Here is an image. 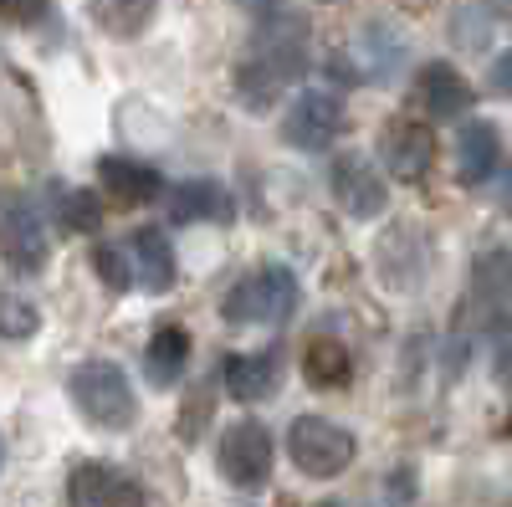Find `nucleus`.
Returning a JSON list of instances; mask_svg holds the SVG:
<instances>
[{"mask_svg":"<svg viewBox=\"0 0 512 507\" xmlns=\"http://www.w3.org/2000/svg\"><path fill=\"white\" fill-rule=\"evenodd\" d=\"M308 21L297 11H272L262 16V26L251 31V52L236 62L231 82H236V103L246 113H272V103L282 98L287 82H297L308 72Z\"/></svg>","mask_w":512,"mask_h":507,"instance_id":"f257e3e1","label":"nucleus"},{"mask_svg":"<svg viewBox=\"0 0 512 507\" xmlns=\"http://www.w3.org/2000/svg\"><path fill=\"white\" fill-rule=\"evenodd\" d=\"M67 395L82 410V420L98 431H134L139 426V395L128 374L113 359H88L67 374Z\"/></svg>","mask_w":512,"mask_h":507,"instance_id":"f03ea898","label":"nucleus"},{"mask_svg":"<svg viewBox=\"0 0 512 507\" xmlns=\"http://www.w3.org/2000/svg\"><path fill=\"white\" fill-rule=\"evenodd\" d=\"M292 313H297V277L282 262H267V267L236 277L226 287V298H221L226 323H267V328H277Z\"/></svg>","mask_w":512,"mask_h":507,"instance_id":"7ed1b4c3","label":"nucleus"},{"mask_svg":"<svg viewBox=\"0 0 512 507\" xmlns=\"http://www.w3.org/2000/svg\"><path fill=\"white\" fill-rule=\"evenodd\" d=\"M287 456L303 477H344L354 467V436L338 426V420H323V415H297L287 426Z\"/></svg>","mask_w":512,"mask_h":507,"instance_id":"20e7f679","label":"nucleus"},{"mask_svg":"<svg viewBox=\"0 0 512 507\" xmlns=\"http://www.w3.org/2000/svg\"><path fill=\"white\" fill-rule=\"evenodd\" d=\"M344 134V98L333 88H303L282 113V139L303 154H323Z\"/></svg>","mask_w":512,"mask_h":507,"instance_id":"39448f33","label":"nucleus"},{"mask_svg":"<svg viewBox=\"0 0 512 507\" xmlns=\"http://www.w3.org/2000/svg\"><path fill=\"white\" fill-rule=\"evenodd\" d=\"M328 190H333V200L344 205L354 221H374V216H384V210H390V185H384V175L374 169V159L359 154V149L333 154V164H328Z\"/></svg>","mask_w":512,"mask_h":507,"instance_id":"423d86ee","label":"nucleus"},{"mask_svg":"<svg viewBox=\"0 0 512 507\" xmlns=\"http://www.w3.org/2000/svg\"><path fill=\"white\" fill-rule=\"evenodd\" d=\"M216 467L241 492L267 487V477H272V436H267L262 420H236V426H226V436L216 446Z\"/></svg>","mask_w":512,"mask_h":507,"instance_id":"0eeeda50","label":"nucleus"},{"mask_svg":"<svg viewBox=\"0 0 512 507\" xmlns=\"http://www.w3.org/2000/svg\"><path fill=\"white\" fill-rule=\"evenodd\" d=\"M52 257V241H47V226H41V205L36 195L26 190H11L6 195V267L16 277H36Z\"/></svg>","mask_w":512,"mask_h":507,"instance_id":"6e6552de","label":"nucleus"},{"mask_svg":"<svg viewBox=\"0 0 512 507\" xmlns=\"http://www.w3.org/2000/svg\"><path fill=\"white\" fill-rule=\"evenodd\" d=\"M379 159L395 180L415 185V180L431 175V164H436V134L425 129L420 118H390L379 129Z\"/></svg>","mask_w":512,"mask_h":507,"instance_id":"1a4fd4ad","label":"nucleus"},{"mask_svg":"<svg viewBox=\"0 0 512 507\" xmlns=\"http://www.w3.org/2000/svg\"><path fill=\"white\" fill-rule=\"evenodd\" d=\"M67 507H144V487L113 461H77L67 472Z\"/></svg>","mask_w":512,"mask_h":507,"instance_id":"9d476101","label":"nucleus"},{"mask_svg":"<svg viewBox=\"0 0 512 507\" xmlns=\"http://www.w3.org/2000/svg\"><path fill=\"white\" fill-rule=\"evenodd\" d=\"M98 180H103V195L118 205V210H139V205H154L164 200V180L159 169L139 164V159H123V154H103L98 159Z\"/></svg>","mask_w":512,"mask_h":507,"instance_id":"9b49d317","label":"nucleus"},{"mask_svg":"<svg viewBox=\"0 0 512 507\" xmlns=\"http://www.w3.org/2000/svg\"><path fill=\"white\" fill-rule=\"evenodd\" d=\"M164 210H169V221H180V226H231L236 216V205L226 195L221 180H180V185H169L164 195Z\"/></svg>","mask_w":512,"mask_h":507,"instance_id":"f8f14e48","label":"nucleus"},{"mask_svg":"<svg viewBox=\"0 0 512 507\" xmlns=\"http://www.w3.org/2000/svg\"><path fill=\"white\" fill-rule=\"evenodd\" d=\"M497 159H502V129L497 123H487V118L461 123V134H456V185H466V190L487 185Z\"/></svg>","mask_w":512,"mask_h":507,"instance_id":"ddd939ff","label":"nucleus"},{"mask_svg":"<svg viewBox=\"0 0 512 507\" xmlns=\"http://www.w3.org/2000/svg\"><path fill=\"white\" fill-rule=\"evenodd\" d=\"M415 93H420V103H425V113L431 118H461L466 108L477 103V93H472V82H466L451 62H425L420 67V77H415Z\"/></svg>","mask_w":512,"mask_h":507,"instance_id":"4468645a","label":"nucleus"},{"mask_svg":"<svg viewBox=\"0 0 512 507\" xmlns=\"http://www.w3.org/2000/svg\"><path fill=\"white\" fill-rule=\"evenodd\" d=\"M221 385L241 405H262V400L277 395V359L272 354H226Z\"/></svg>","mask_w":512,"mask_h":507,"instance_id":"2eb2a0df","label":"nucleus"},{"mask_svg":"<svg viewBox=\"0 0 512 507\" xmlns=\"http://www.w3.org/2000/svg\"><path fill=\"white\" fill-rule=\"evenodd\" d=\"M134 272H139V287L154 292V298L175 287V277H180L175 246H169V236H164L159 226H139V231H134Z\"/></svg>","mask_w":512,"mask_h":507,"instance_id":"dca6fc26","label":"nucleus"},{"mask_svg":"<svg viewBox=\"0 0 512 507\" xmlns=\"http://www.w3.org/2000/svg\"><path fill=\"white\" fill-rule=\"evenodd\" d=\"M88 16L103 36L113 41H134L149 31V21L159 16V0H88Z\"/></svg>","mask_w":512,"mask_h":507,"instance_id":"f3484780","label":"nucleus"},{"mask_svg":"<svg viewBox=\"0 0 512 507\" xmlns=\"http://www.w3.org/2000/svg\"><path fill=\"white\" fill-rule=\"evenodd\" d=\"M359 77H369V82H390L395 77V67L405 62V36H395L390 26H364L359 31Z\"/></svg>","mask_w":512,"mask_h":507,"instance_id":"a211bd4d","label":"nucleus"},{"mask_svg":"<svg viewBox=\"0 0 512 507\" xmlns=\"http://www.w3.org/2000/svg\"><path fill=\"white\" fill-rule=\"evenodd\" d=\"M303 379L313 390H344L354 379V359L349 349L338 344V338H313V344L303 349Z\"/></svg>","mask_w":512,"mask_h":507,"instance_id":"6ab92c4d","label":"nucleus"},{"mask_svg":"<svg viewBox=\"0 0 512 507\" xmlns=\"http://www.w3.org/2000/svg\"><path fill=\"white\" fill-rule=\"evenodd\" d=\"M190 364V333L180 323H164L154 338H149V354H144V369L154 385H180V374Z\"/></svg>","mask_w":512,"mask_h":507,"instance_id":"aec40b11","label":"nucleus"},{"mask_svg":"<svg viewBox=\"0 0 512 507\" xmlns=\"http://www.w3.org/2000/svg\"><path fill=\"white\" fill-rule=\"evenodd\" d=\"M507 298H512V246H492L472 267V303L487 313V308H502Z\"/></svg>","mask_w":512,"mask_h":507,"instance_id":"412c9836","label":"nucleus"},{"mask_svg":"<svg viewBox=\"0 0 512 507\" xmlns=\"http://www.w3.org/2000/svg\"><path fill=\"white\" fill-rule=\"evenodd\" d=\"M52 195H57V221L67 236H93L103 226V200L93 190H62L57 185Z\"/></svg>","mask_w":512,"mask_h":507,"instance_id":"4be33fe9","label":"nucleus"},{"mask_svg":"<svg viewBox=\"0 0 512 507\" xmlns=\"http://www.w3.org/2000/svg\"><path fill=\"white\" fill-rule=\"evenodd\" d=\"M216 379H200V385L185 395V410H180V441L185 446H195L200 441V431H205V420H210V405H216Z\"/></svg>","mask_w":512,"mask_h":507,"instance_id":"5701e85b","label":"nucleus"},{"mask_svg":"<svg viewBox=\"0 0 512 507\" xmlns=\"http://www.w3.org/2000/svg\"><path fill=\"white\" fill-rule=\"evenodd\" d=\"M41 328V313L36 303L16 298V292H6V303H0V333H6V344H26V338Z\"/></svg>","mask_w":512,"mask_h":507,"instance_id":"b1692460","label":"nucleus"},{"mask_svg":"<svg viewBox=\"0 0 512 507\" xmlns=\"http://www.w3.org/2000/svg\"><path fill=\"white\" fill-rule=\"evenodd\" d=\"M93 272L103 277V287H108V292H128V287L139 282L134 262H128L118 246H108V241H103V246H93Z\"/></svg>","mask_w":512,"mask_h":507,"instance_id":"393cba45","label":"nucleus"},{"mask_svg":"<svg viewBox=\"0 0 512 507\" xmlns=\"http://www.w3.org/2000/svg\"><path fill=\"white\" fill-rule=\"evenodd\" d=\"M487 88L502 93V98H512V47H502V52L492 57V67H487Z\"/></svg>","mask_w":512,"mask_h":507,"instance_id":"a878e982","label":"nucleus"},{"mask_svg":"<svg viewBox=\"0 0 512 507\" xmlns=\"http://www.w3.org/2000/svg\"><path fill=\"white\" fill-rule=\"evenodd\" d=\"M52 0H6V21L11 26H36L41 16H47Z\"/></svg>","mask_w":512,"mask_h":507,"instance_id":"bb28decb","label":"nucleus"},{"mask_svg":"<svg viewBox=\"0 0 512 507\" xmlns=\"http://www.w3.org/2000/svg\"><path fill=\"white\" fill-rule=\"evenodd\" d=\"M384 492H390V502H395V507H400V502H410V497L420 492L415 467H395V472H390V487H384Z\"/></svg>","mask_w":512,"mask_h":507,"instance_id":"cd10ccee","label":"nucleus"},{"mask_svg":"<svg viewBox=\"0 0 512 507\" xmlns=\"http://www.w3.org/2000/svg\"><path fill=\"white\" fill-rule=\"evenodd\" d=\"M492 374H497V379H502V385L512 390V344H507V349L497 354V364H492Z\"/></svg>","mask_w":512,"mask_h":507,"instance_id":"c85d7f7f","label":"nucleus"},{"mask_svg":"<svg viewBox=\"0 0 512 507\" xmlns=\"http://www.w3.org/2000/svg\"><path fill=\"white\" fill-rule=\"evenodd\" d=\"M241 11H256V16H272V11H282V0H236Z\"/></svg>","mask_w":512,"mask_h":507,"instance_id":"c756f323","label":"nucleus"},{"mask_svg":"<svg viewBox=\"0 0 512 507\" xmlns=\"http://www.w3.org/2000/svg\"><path fill=\"white\" fill-rule=\"evenodd\" d=\"M318 507H344V502H318Z\"/></svg>","mask_w":512,"mask_h":507,"instance_id":"7c9ffc66","label":"nucleus"}]
</instances>
